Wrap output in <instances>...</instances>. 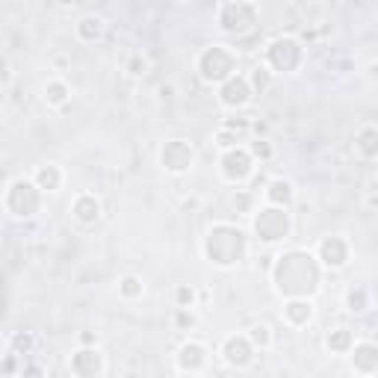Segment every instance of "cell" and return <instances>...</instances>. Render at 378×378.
<instances>
[{
	"mask_svg": "<svg viewBox=\"0 0 378 378\" xmlns=\"http://www.w3.org/2000/svg\"><path fill=\"white\" fill-rule=\"evenodd\" d=\"M272 284L284 298H310L322 284V263L313 251L289 248L272 263Z\"/></svg>",
	"mask_w": 378,
	"mask_h": 378,
	"instance_id": "obj_1",
	"label": "cell"
},
{
	"mask_svg": "<svg viewBox=\"0 0 378 378\" xmlns=\"http://www.w3.org/2000/svg\"><path fill=\"white\" fill-rule=\"evenodd\" d=\"M204 255L213 266L231 269L248 255V236L243 228H236V225L219 222V225H213L210 234L204 236Z\"/></svg>",
	"mask_w": 378,
	"mask_h": 378,
	"instance_id": "obj_2",
	"label": "cell"
},
{
	"mask_svg": "<svg viewBox=\"0 0 378 378\" xmlns=\"http://www.w3.org/2000/svg\"><path fill=\"white\" fill-rule=\"evenodd\" d=\"M198 77L210 86H222L236 74V54L228 45H210L195 56Z\"/></svg>",
	"mask_w": 378,
	"mask_h": 378,
	"instance_id": "obj_3",
	"label": "cell"
},
{
	"mask_svg": "<svg viewBox=\"0 0 378 378\" xmlns=\"http://www.w3.org/2000/svg\"><path fill=\"white\" fill-rule=\"evenodd\" d=\"M42 192L45 189L30 178H15L3 192V210L12 219H33L42 210Z\"/></svg>",
	"mask_w": 378,
	"mask_h": 378,
	"instance_id": "obj_4",
	"label": "cell"
},
{
	"mask_svg": "<svg viewBox=\"0 0 378 378\" xmlns=\"http://www.w3.org/2000/svg\"><path fill=\"white\" fill-rule=\"evenodd\" d=\"M219 30L234 36V39H245V36L257 33V21H260V12L255 3L248 0H228L222 9H219Z\"/></svg>",
	"mask_w": 378,
	"mask_h": 378,
	"instance_id": "obj_5",
	"label": "cell"
},
{
	"mask_svg": "<svg viewBox=\"0 0 378 378\" xmlns=\"http://www.w3.org/2000/svg\"><path fill=\"white\" fill-rule=\"evenodd\" d=\"M266 66L272 68V74H296L305 62V45H301L296 36H278L266 45Z\"/></svg>",
	"mask_w": 378,
	"mask_h": 378,
	"instance_id": "obj_6",
	"label": "cell"
},
{
	"mask_svg": "<svg viewBox=\"0 0 378 378\" xmlns=\"http://www.w3.org/2000/svg\"><path fill=\"white\" fill-rule=\"evenodd\" d=\"M255 236L260 239V243H281V239L289 236V231H293V219H289V210L287 207H278V204H266L260 207L255 213Z\"/></svg>",
	"mask_w": 378,
	"mask_h": 378,
	"instance_id": "obj_7",
	"label": "cell"
},
{
	"mask_svg": "<svg viewBox=\"0 0 378 378\" xmlns=\"http://www.w3.org/2000/svg\"><path fill=\"white\" fill-rule=\"evenodd\" d=\"M255 162H257V160L251 157L248 148L236 145V148L222 151L219 172H222V178L228 181V183H245V181H251V174H255Z\"/></svg>",
	"mask_w": 378,
	"mask_h": 378,
	"instance_id": "obj_8",
	"label": "cell"
},
{
	"mask_svg": "<svg viewBox=\"0 0 378 378\" xmlns=\"http://www.w3.org/2000/svg\"><path fill=\"white\" fill-rule=\"evenodd\" d=\"M255 351H257V346L251 343L248 334H231V337H225L219 355H222V361L228 363V367H234V370H248L251 361H255Z\"/></svg>",
	"mask_w": 378,
	"mask_h": 378,
	"instance_id": "obj_9",
	"label": "cell"
},
{
	"mask_svg": "<svg viewBox=\"0 0 378 378\" xmlns=\"http://www.w3.org/2000/svg\"><path fill=\"white\" fill-rule=\"evenodd\" d=\"M160 162H162V169L172 172V174H183L192 169V162H195V148L183 142V139H169L166 145L160 148Z\"/></svg>",
	"mask_w": 378,
	"mask_h": 378,
	"instance_id": "obj_10",
	"label": "cell"
},
{
	"mask_svg": "<svg viewBox=\"0 0 378 378\" xmlns=\"http://www.w3.org/2000/svg\"><path fill=\"white\" fill-rule=\"evenodd\" d=\"M68 370H71V375H77V378H100L107 372V361H104V355H100L98 346H80L71 355Z\"/></svg>",
	"mask_w": 378,
	"mask_h": 378,
	"instance_id": "obj_11",
	"label": "cell"
},
{
	"mask_svg": "<svg viewBox=\"0 0 378 378\" xmlns=\"http://www.w3.org/2000/svg\"><path fill=\"white\" fill-rule=\"evenodd\" d=\"M251 98H255V89H251V83H248V74H234L231 80H225L219 86V104L228 109L248 107Z\"/></svg>",
	"mask_w": 378,
	"mask_h": 378,
	"instance_id": "obj_12",
	"label": "cell"
},
{
	"mask_svg": "<svg viewBox=\"0 0 378 378\" xmlns=\"http://www.w3.org/2000/svg\"><path fill=\"white\" fill-rule=\"evenodd\" d=\"M349 255H351L349 239L340 236V234L322 236L319 245H317V257H319V263H322L325 269H343L346 263H349Z\"/></svg>",
	"mask_w": 378,
	"mask_h": 378,
	"instance_id": "obj_13",
	"label": "cell"
},
{
	"mask_svg": "<svg viewBox=\"0 0 378 378\" xmlns=\"http://www.w3.org/2000/svg\"><path fill=\"white\" fill-rule=\"evenodd\" d=\"M174 361H178V370L181 372H201V370L207 367V349L201 346L198 340H186V343L178 349Z\"/></svg>",
	"mask_w": 378,
	"mask_h": 378,
	"instance_id": "obj_14",
	"label": "cell"
},
{
	"mask_svg": "<svg viewBox=\"0 0 378 378\" xmlns=\"http://www.w3.org/2000/svg\"><path fill=\"white\" fill-rule=\"evenodd\" d=\"M349 358H351V370H355V372H361V375L378 372V346L370 343V340L355 343V349L349 351Z\"/></svg>",
	"mask_w": 378,
	"mask_h": 378,
	"instance_id": "obj_15",
	"label": "cell"
},
{
	"mask_svg": "<svg viewBox=\"0 0 378 378\" xmlns=\"http://www.w3.org/2000/svg\"><path fill=\"white\" fill-rule=\"evenodd\" d=\"M71 216L80 225H95L100 219V201L92 192H80L71 201Z\"/></svg>",
	"mask_w": 378,
	"mask_h": 378,
	"instance_id": "obj_16",
	"label": "cell"
},
{
	"mask_svg": "<svg viewBox=\"0 0 378 378\" xmlns=\"http://www.w3.org/2000/svg\"><path fill=\"white\" fill-rule=\"evenodd\" d=\"M313 319V305L310 298H287L284 301V322L293 325V328H305Z\"/></svg>",
	"mask_w": 378,
	"mask_h": 378,
	"instance_id": "obj_17",
	"label": "cell"
},
{
	"mask_svg": "<svg viewBox=\"0 0 378 378\" xmlns=\"http://www.w3.org/2000/svg\"><path fill=\"white\" fill-rule=\"evenodd\" d=\"M263 192H266L269 204H278V207H287V210L293 207V201H296V186L289 183L287 178H272Z\"/></svg>",
	"mask_w": 378,
	"mask_h": 378,
	"instance_id": "obj_18",
	"label": "cell"
},
{
	"mask_svg": "<svg viewBox=\"0 0 378 378\" xmlns=\"http://www.w3.org/2000/svg\"><path fill=\"white\" fill-rule=\"evenodd\" d=\"M74 33H77V39L86 42V45H95L104 39V33H107V21L100 18V15H83L77 21V27H74Z\"/></svg>",
	"mask_w": 378,
	"mask_h": 378,
	"instance_id": "obj_19",
	"label": "cell"
},
{
	"mask_svg": "<svg viewBox=\"0 0 378 378\" xmlns=\"http://www.w3.org/2000/svg\"><path fill=\"white\" fill-rule=\"evenodd\" d=\"M355 331L346 328V325H340V328L328 331V337H325V349L331 351V355H349L351 349H355Z\"/></svg>",
	"mask_w": 378,
	"mask_h": 378,
	"instance_id": "obj_20",
	"label": "cell"
},
{
	"mask_svg": "<svg viewBox=\"0 0 378 378\" xmlns=\"http://www.w3.org/2000/svg\"><path fill=\"white\" fill-rule=\"evenodd\" d=\"M355 151L363 160H378V128L375 124H367L355 133Z\"/></svg>",
	"mask_w": 378,
	"mask_h": 378,
	"instance_id": "obj_21",
	"label": "cell"
},
{
	"mask_svg": "<svg viewBox=\"0 0 378 378\" xmlns=\"http://www.w3.org/2000/svg\"><path fill=\"white\" fill-rule=\"evenodd\" d=\"M68 98H71V86L62 80V77H54V80H47L45 83V104L47 107H66L68 104Z\"/></svg>",
	"mask_w": 378,
	"mask_h": 378,
	"instance_id": "obj_22",
	"label": "cell"
},
{
	"mask_svg": "<svg viewBox=\"0 0 378 378\" xmlns=\"http://www.w3.org/2000/svg\"><path fill=\"white\" fill-rule=\"evenodd\" d=\"M33 181L39 183L45 192H59V186H62V169L56 166V162H47V166H39V169H36Z\"/></svg>",
	"mask_w": 378,
	"mask_h": 378,
	"instance_id": "obj_23",
	"label": "cell"
},
{
	"mask_svg": "<svg viewBox=\"0 0 378 378\" xmlns=\"http://www.w3.org/2000/svg\"><path fill=\"white\" fill-rule=\"evenodd\" d=\"M9 351H15V355H21L24 361L33 358V351H36V337H33L30 331L12 334V337H9Z\"/></svg>",
	"mask_w": 378,
	"mask_h": 378,
	"instance_id": "obj_24",
	"label": "cell"
},
{
	"mask_svg": "<svg viewBox=\"0 0 378 378\" xmlns=\"http://www.w3.org/2000/svg\"><path fill=\"white\" fill-rule=\"evenodd\" d=\"M346 310L349 313H363V310H370V289L367 287H351L349 293H346Z\"/></svg>",
	"mask_w": 378,
	"mask_h": 378,
	"instance_id": "obj_25",
	"label": "cell"
},
{
	"mask_svg": "<svg viewBox=\"0 0 378 378\" xmlns=\"http://www.w3.org/2000/svg\"><path fill=\"white\" fill-rule=\"evenodd\" d=\"M142 293H145V284H142V278H136V275H124V278L119 281V296L124 301L142 298Z\"/></svg>",
	"mask_w": 378,
	"mask_h": 378,
	"instance_id": "obj_26",
	"label": "cell"
},
{
	"mask_svg": "<svg viewBox=\"0 0 378 378\" xmlns=\"http://www.w3.org/2000/svg\"><path fill=\"white\" fill-rule=\"evenodd\" d=\"M248 83H251V89H255V95H263L272 83V68L266 66V62H263V66H255L248 74Z\"/></svg>",
	"mask_w": 378,
	"mask_h": 378,
	"instance_id": "obj_27",
	"label": "cell"
},
{
	"mask_svg": "<svg viewBox=\"0 0 378 378\" xmlns=\"http://www.w3.org/2000/svg\"><path fill=\"white\" fill-rule=\"evenodd\" d=\"M248 337H251V343H255L257 349H269L272 346V328H269L266 322H255V325H251Z\"/></svg>",
	"mask_w": 378,
	"mask_h": 378,
	"instance_id": "obj_28",
	"label": "cell"
},
{
	"mask_svg": "<svg viewBox=\"0 0 378 378\" xmlns=\"http://www.w3.org/2000/svg\"><path fill=\"white\" fill-rule=\"evenodd\" d=\"M243 139H245V136H243V133H236V130H228V128H219V130H216V145H219L222 151L236 148Z\"/></svg>",
	"mask_w": 378,
	"mask_h": 378,
	"instance_id": "obj_29",
	"label": "cell"
},
{
	"mask_svg": "<svg viewBox=\"0 0 378 378\" xmlns=\"http://www.w3.org/2000/svg\"><path fill=\"white\" fill-rule=\"evenodd\" d=\"M174 305L178 308H195V289L189 284H181L174 289Z\"/></svg>",
	"mask_w": 378,
	"mask_h": 378,
	"instance_id": "obj_30",
	"label": "cell"
},
{
	"mask_svg": "<svg viewBox=\"0 0 378 378\" xmlns=\"http://www.w3.org/2000/svg\"><path fill=\"white\" fill-rule=\"evenodd\" d=\"M195 313H192V308H178L174 310V325H178L181 331H189V328H195Z\"/></svg>",
	"mask_w": 378,
	"mask_h": 378,
	"instance_id": "obj_31",
	"label": "cell"
},
{
	"mask_svg": "<svg viewBox=\"0 0 378 378\" xmlns=\"http://www.w3.org/2000/svg\"><path fill=\"white\" fill-rule=\"evenodd\" d=\"M248 151H251V157H255V160H260V162L272 160V145H269L266 139H255V142L248 145Z\"/></svg>",
	"mask_w": 378,
	"mask_h": 378,
	"instance_id": "obj_32",
	"label": "cell"
},
{
	"mask_svg": "<svg viewBox=\"0 0 378 378\" xmlns=\"http://www.w3.org/2000/svg\"><path fill=\"white\" fill-rule=\"evenodd\" d=\"M234 207H236V213H251V207H255V192H251V189L236 192L234 195Z\"/></svg>",
	"mask_w": 378,
	"mask_h": 378,
	"instance_id": "obj_33",
	"label": "cell"
},
{
	"mask_svg": "<svg viewBox=\"0 0 378 378\" xmlns=\"http://www.w3.org/2000/svg\"><path fill=\"white\" fill-rule=\"evenodd\" d=\"M128 71L133 74V77H142V74H148V59L142 54H133L130 62H128Z\"/></svg>",
	"mask_w": 378,
	"mask_h": 378,
	"instance_id": "obj_34",
	"label": "cell"
},
{
	"mask_svg": "<svg viewBox=\"0 0 378 378\" xmlns=\"http://www.w3.org/2000/svg\"><path fill=\"white\" fill-rule=\"evenodd\" d=\"M18 358H21V355H15V351H6V358H3V367H0V372H3V375H21Z\"/></svg>",
	"mask_w": 378,
	"mask_h": 378,
	"instance_id": "obj_35",
	"label": "cell"
},
{
	"mask_svg": "<svg viewBox=\"0 0 378 378\" xmlns=\"http://www.w3.org/2000/svg\"><path fill=\"white\" fill-rule=\"evenodd\" d=\"M266 189L269 186V178H266V174H251V192H257V189Z\"/></svg>",
	"mask_w": 378,
	"mask_h": 378,
	"instance_id": "obj_36",
	"label": "cell"
},
{
	"mask_svg": "<svg viewBox=\"0 0 378 378\" xmlns=\"http://www.w3.org/2000/svg\"><path fill=\"white\" fill-rule=\"evenodd\" d=\"M27 375H45V370L36 367V363H21V378H27Z\"/></svg>",
	"mask_w": 378,
	"mask_h": 378,
	"instance_id": "obj_37",
	"label": "cell"
},
{
	"mask_svg": "<svg viewBox=\"0 0 378 378\" xmlns=\"http://www.w3.org/2000/svg\"><path fill=\"white\" fill-rule=\"evenodd\" d=\"M80 346H98V337L92 331H83L80 334Z\"/></svg>",
	"mask_w": 378,
	"mask_h": 378,
	"instance_id": "obj_38",
	"label": "cell"
},
{
	"mask_svg": "<svg viewBox=\"0 0 378 378\" xmlns=\"http://www.w3.org/2000/svg\"><path fill=\"white\" fill-rule=\"evenodd\" d=\"M367 204H370V207H378V195H367Z\"/></svg>",
	"mask_w": 378,
	"mask_h": 378,
	"instance_id": "obj_39",
	"label": "cell"
},
{
	"mask_svg": "<svg viewBox=\"0 0 378 378\" xmlns=\"http://www.w3.org/2000/svg\"><path fill=\"white\" fill-rule=\"evenodd\" d=\"M59 3H62V6H74V3H77V0H59Z\"/></svg>",
	"mask_w": 378,
	"mask_h": 378,
	"instance_id": "obj_40",
	"label": "cell"
},
{
	"mask_svg": "<svg viewBox=\"0 0 378 378\" xmlns=\"http://www.w3.org/2000/svg\"><path fill=\"white\" fill-rule=\"evenodd\" d=\"M375 172H378V166H375Z\"/></svg>",
	"mask_w": 378,
	"mask_h": 378,
	"instance_id": "obj_41",
	"label": "cell"
}]
</instances>
